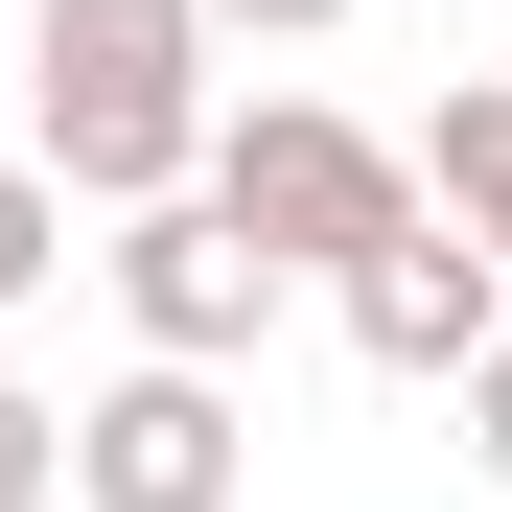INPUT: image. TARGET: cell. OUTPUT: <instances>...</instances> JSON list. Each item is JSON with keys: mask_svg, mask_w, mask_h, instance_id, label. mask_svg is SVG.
Masks as SVG:
<instances>
[{"mask_svg": "<svg viewBox=\"0 0 512 512\" xmlns=\"http://www.w3.org/2000/svg\"><path fill=\"white\" fill-rule=\"evenodd\" d=\"M24 163H47V210H163L210 163V24L187 0H47L24 24Z\"/></svg>", "mask_w": 512, "mask_h": 512, "instance_id": "cell-1", "label": "cell"}, {"mask_svg": "<svg viewBox=\"0 0 512 512\" xmlns=\"http://www.w3.org/2000/svg\"><path fill=\"white\" fill-rule=\"evenodd\" d=\"M187 187H210L256 256H280V280H350V256L419 210V163H396L373 117H326V94H256V117H210V163H187Z\"/></svg>", "mask_w": 512, "mask_h": 512, "instance_id": "cell-2", "label": "cell"}, {"mask_svg": "<svg viewBox=\"0 0 512 512\" xmlns=\"http://www.w3.org/2000/svg\"><path fill=\"white\" fill-rule=\"evenodd\" d=\"M94 280H117V326H140V373H233L256 326H280V256H256V233L210 210V187L117 210V256H94Z\"/></svg>", "mask_w": 512, "mask_h": 512, "instance_id": "cell-3", "label": "cell"}, {"mask_svg": "<svg viewBox=\"0 0 512 512\" xmlns=\"http://www.w3.org/2000/svg\"><path fill=\"white\" fill-rule=\"evenodd\" d=\"M233 489H256V396H233V373L70 396V512H233Z\"/></svg>", "mask_w": 512, "mask_h": 512, "instance_id": "cell-4", "label": "cell"}, {"mask_svg": "<svg viewBox=\"0 0 512 512\" xmlns=\"http://www.w3.org/2000/svg\"><path fill=\"white\" fill-rule=\"evenodd\" d=\"M326 326H350V350H373L396 396H443V373L489 350V326H512V280H489V256H466L443 210H396V233L350 256V280H326Z\"/></svg>", "mask_w": 512, "mask_h": 512, "instance_id": "cell-5", "label": "cell"}, {"mask_svg": "<svg viewBox=\"0 0 512 512\" xmlns=\"http://www.w3.org/2000/svg\"><path fill=\"white\" fill-rule=\"evenodd\" d=\"M396 163H419V210H443L489 280H512V70H466V94H443V140H396Z\"/></svg>", "mask_w": 512, "mask_h": 512, "instance_id": "cell-6", "label": "cell"}, {"mask_svg": "<svg viewBox=\"0 0 512 512\" xmlns=\"http://www.w3.org/2000/svg\"><path fill=\"white\" fill-rule=\"evenodd\" d=\"M70 280V210H47V163H0V303H47Z\"/></svg>", "mask_w": 512, "mask_h": 512, "instance_id": "cell-7", "label": "cell"}, {"mask_svg": "<svg viewBox=\"0 0 512 512\" xmlns=\"http://www.w3.org/2000/svg\"><path fill=\"white\" fill-rule=\"evenodd\" d=\"M0 512H70V419H47L24 373H0Z\"/></svg>", "mask_w": 512, "mask_h": 512, "instance_id": "cell-8", "label": "cell"}, {"mask_svg": "<svg viewBox=\"0 0 512 512\" xmlns=\"http://www.w3.org/2000/svg\"><path fill=\"white\" fill-rule=\"evenodd\" d=\"M443 396H466V466H489V489H512V326H489V350H466V373H443Z\"/></svg>", "mask_w": 512, "mask_h": 512, "instance_id": "cell-9", "label": "cell"}, {"mask_svg": "<svg viewBox=\"0 0 512 512\" xmlns=\"http://www.w3.org/2000/svg\"><path fill=\"white\" fill-rule=\"evenodd\" d=\"M187 24H210V47H326L350 0H187Z\"/></svg>", "mask_w": 512, "mask_h": 512, "instance_id": "cell-10", "label": "cell"}]
</instances>
